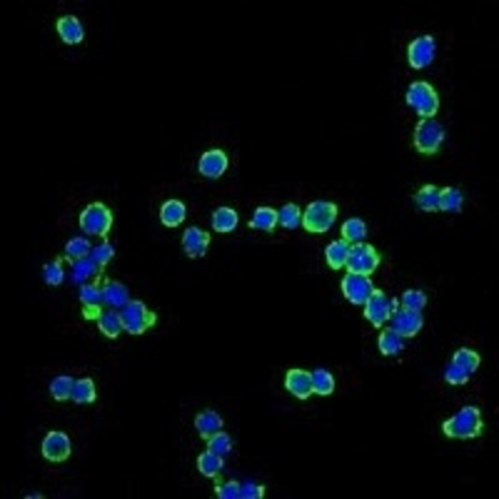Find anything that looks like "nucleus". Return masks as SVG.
<instances>
[{"instance_id": "nucleus-1", "label": "nucleus", "mask_w": 499, "mask_h": 499, "mask_svg": "<svg viewBox=\"0 0 499 499\" xmlns=\"http://www.w3.org/2000/svg\"><path fill=\"white\" fill-rule=\"evenodd\" d=\"M442 432L449 440H477L484 432V419L479 407L470 405L457 410L452 417L442 422Z\"/></svg>"}, {"instance_id": "nucleus-2", "label": "nucleus", "mask_w": 499, "mask_h": 499, "mask_svg": "<svg viewBox=\"0 0 499 499\" xmlns=\"http://www.w3.org/2000/svg\"><path fill=\"white\" fill-rule=\"evenodd\" d=\"M405 100L419 115V120H435V115L440 113V93L427 80L410 82Z\"/></svg>"}, {"instance_id": "nucleus-3", "label": "nucleus", "mask_w": 499, "mask_h": 499, "mask_svg": "<svg viewBox=\"0 0 499 499\" xmlns=\"http://www.w3.org/2000/svg\"><path fill=\"white\" fill-rule=\"evenodd\" d=\"M337 215H340V208H337L335 203L314 200V203H310L308 208L302 210V227H305L308 233L322 235L335 225Z\"/></svg>"}, {"instance_id": "nucleus-4", "label": "nucleus", "mask_w": 499, "mask_h": 499, "mask_svg": "<svg viewBox=\"0 0 499 499\" xmlns=\"http://www.w3.org/2000/svg\"><path fill=\"white\" fill-rule=\"evenodd\" d=\"M78 222H80V230L85 235H93V238H103L105 240L108 235H110L115 217H113V210L108 208L105 203H90L80 212Z\"/></svg>"}, {"instance_id": "nucleus-5", "label": "nucleus", "mask_w": 499, "mask_h": 499, "mask_svg": "<svg viewBox=\"0 0 499 499\" xmlns=\"http://www.w3.org/2000/svg\"><path fill=\"white\" fill-rule=\"evenodd\" d=\"M120 317L128 335H145L157 322V314L152 312L143 300H130L128 305L120 310Z\"/></svg>"}, {"instance_id": "nucleus-6", "label": "nucleus", "mask_w": 499, "mask_h": 499, "mask_svg": "<svg viewBox=\"0 0 499 499\" xmlns=\"http://www.w3.org/2000/svg\"><path fill=\"white\" fill-rule=\"evenodd\" d=\"M397 310H400V300L397 297H387L382 290L375 287L370 300L365 302V319L372 327H384Z\"/></svg>"}, {"instance_id": "nucleus-7", "label": "nucleus", "mask_w": 499, "mask_h": 499, "mask_svg": "<svg viewBox=\"0 0 499 499\" xmlns=\"http://www.w3.org/2000/svg\"><path fill=\"white\" fill-rule=\"evenodd\" d=\"M379 262H382V257H379V252L372 245L367 243H354L349 245V257H347V270L352 275H365V277H372L375 275V270L379 267Z\"/></svg>"}, {"instance_id": "nucleus-8", "label": "nucleus", "mask_w": 499, "mask_h": 499, "mask_svg": "<svg viewBox=\"0 0 499 499\" xmlns=\"http://www.w3.org/2000/svg\"><path fill=\"white\" fill-rule=\"evenodd\" d=\"M444 143V125L437 120H419L414 128V150L422 155H437Z\"/></svg>"}, {"instance_id": "nucleus-9", "label": "nucleus", "mask_w": 499, "mask_h": 499, "mask_svg": "<svg viewBox=\"0 0 499 499\" xmlns=\"http://www.w3.org/2000/svg\"><path fill=\"white\" fill-rule=\"evenodd\" d=\"M435 55H437V41L432 35H419V38H414L407 45V63L414 70H422L427 65H432L435 63Z\"/></svg>"}, {"instance_id": "nucleus-10", "label": "nucleus", "mask_w": 499, "mask_h": 499, "mask_svg": "<svg viewBox=\"0 0 499 499\" xmlns=\"http://www.w3.org/2000/svg\"><path fill=\"white\" fill-rule=\"evenodd\" d=\"M41 452L48 462L60 465V462H68L70 454H73V442H70V437L65 435V432H58V430L48 432L45 440H43V444H41Z\"/></svg>"}, {"instance_id": "nucleus-11", "label": "nucleus", "mask_w": 499, "mask_h": 499, "mask_svg": "<svg viewBox=\"0 0 499 499\" xmlns=\"http://www.w3.org/2000/svg\"><path fill=\"white\" fill-rule=\"evenodd\" d=\"M389 322H392L389 327H392V330H395L402 340H412V337H417L419 332H422V327H424L422 312H417V310H405V308L397 310Z\"/></svg>"}, {"instance_id": "nucleus-12", "label": "nucleus", "mask_w": 499, "mask_h": 499, "mask_svg": "<svg viewBox=\"0 0 499 499\" xmlns=\"http://www.w3.org/2000/svg\"><path fill=\"white\" fill-rule=\"evenodd\" d=\"M340 287H342L345 300L352 302V305H365V302L370 300L372 290H375V284H372L370 277H365V275H352V273L345 275Z\"/></svg>"}, {"instance_id": "nucleus-13", "label": "nucleus", "mask_w": 499, "mask_h": 499, "mask_svg": "<svg viewBox=\"0 0 499 499\" xmlns=\"http://www.w3.org/2000/svg\"><path fill=\"white\" fill-rule=\"evenodd\" d=\"M227 168H230V157H227L225 150H217V147L205 150L203 155H200V160H198L200 175H203V178H210V180L222 178V175L227 173Z\"/></svg>"}, {"instance_id": "nucleus-14", "label": "nucleus", "mask_w": 499, "mask_h": 499, "mask_svg": "<svg viewBox=\"0 0 499 499\" xmlns=\"http://www.w3.org/2000/svg\"><path fill=\"white\" fill-rule=\"evenodd\" d=\"M284 389L290 392L295 400L305 402L310 400V395H314L312 392V375H310L308 370H300V367H295V370H290L287 375H284Z\"/></svg>"}, {"instance_id": "nucleus-15", "label": "nucleus", "mask_w": 499, "mask_h": 499, "mask_svg": "<svg viewBox=\"0 0 499 499\" xmlns=\"http://www.w3.org/2000/svg\"><path fill=\"white\" fill-rule=\"evenodd\" d=\"M182 249L192 260L203 257L210 249V233L203 230V227H187L185 233H182Z\"/></svg>"}, {"instance_id": "nucleus-16", "label": "nucleus", "mask_w": 499, "mask_h": 499, "mask_svg": "<svg viewBox=\"0 0 499 499\" xmlns=\"http://www.w3.org/2000/svg\"><path fill=\"white\" fill-rule=\"evenodd\" d=\"M55 30H58L60 41L65 45H80L85 41V30H82V23L78 20L75 15H63L58 17V23H55Z\"/></svg>"}, {"instance_id": "nucleus-17", "label": "nucleus", "mask_w": 499, "mask_h": 499, "mask_svg": "<svg viewBox=\"0 0 499 499\" xmlns=\"http://www.w3.org/2000/svg\"><path fill=\"white\" fill-rule=\"evenodd\" d=\"M130 302L128 287L120 280H105L103 282V305L110 310H122Z\"/></svg>"}, {"instance_id": "nucleus-18", "label": "nucleus", "mask_w": 499, "mask_h": 499, "mask_svg": "<svg viewBox=\"0 0 499 499\" xmlns=\"http://www.w3.org/2000/svg\"><path fill=\"white\" fill-rule=\"evenodd\" d=\"M100 273H103V267L87 255V257H80V260L73 262V267H70V280H73L75 284H85L93 277H98Z\"/></svg>"}, {"instance_id": "nucleus-19", "label": "nucleus", "mask_w": 499, "mask_h": 499, "mask_svg": "<svg viewBox=\"0 0 499 499\" xmlns=\"http://www.w3.org/2000/svg\"><path fill=\"white\" fill-rule=\"evenodd\" d=\"M222 427H225V422H222V417L215 410H203V412L195 417V430H198V435L203 437L205 442L212 435H217V432H222Z\"/></svg>"}, {"instance_id": "nucleus-20", "label": "nucleus", "mask_w": 499, "mask_h": 499, "mask_svg": "<svg viewBox=\"0 0 499 499\" xmlns=\"http://www.w3.org/2000/svg\"><path fill=\"white\" fill-rule=\"evenodd\" d=\"M187 217V208L182 200H165L160 205V222L165 227H180Z\"/></svg>"}, {"instance_id": "nucleus-21", "label": "nucleus", "mask_w": 499, "mask_h": 499, "mask_svg": "<svg viewBox=\"0 0 499 499\" xmlns=\"http://www.w3.org/2000/svg\"><path fill=\"white\" fill-rule=\"evenodd\" d=\"M98 322V330L103 332L105 337H110V340H117V337L125 332V325H122V317H120V310H103L100 317L95 319Z\"/></svg>"}, {"instance_id": "nucleus-22", "label": "nucleus", "mask_w": 499, "mask_h": 499, "mask_svg": "<svg viewBox=\"0 0 499 499\" xmlns=\"http://www.w3.org/2000/svg\"><path fill=\"white\" fill-rule=\"evenodd\" d=\"M238 225H240V215L235 208L222 205V208H217L215 212H212V230H217V233H222V235L233 233Z\"/></svg>"}, {"instance_id": "nucleus-23", "label": "nucleus", "mask_w": 499, "mask_h": 499, "mask_svg": "<svg viewBox=\"0 0 499 499\" xmlns=\"http://www.w3.org/2000/svg\"><path fill=\"white\" fill-rule=\"evenodd\" d=\"M347 257H349V243L347 240H335V243H330L325 247V260L327 265L332 267V270H342L345 265H347Z\"/></svg>"}, {"instance_id": "nucleus-24", "label": "nucleus", "mask_w": 499, "mask_h": 499, "mask_svg": "<svg viewBox=\"0 0 499 499\" xmlns=\"http://www.w3.org/2000/svg\"><path fill=\"white\" fill-rule=\"evenodd\" d=\"M414 205H417L422 212H440V187L422 185L414 192Z\"/></svg>"}, {"instance_id": "nucleus-25", "label": "nucleus", "mask_w": 499, "mask_h": 499, "mask_svg": "<svg viewBox=\"0 0 499 499\" xmlns=\"http://www.w3.org/2000/svg\"><path fill=\"white\" fill-rule=\"evenodd\" d=\"M377 349L384 354V357H397V354L405 349V340H402L400 335H397L392 327H387V330L379 332L377 337Z\"/></svg>"}, {"instance_id": "nucleus-26", "label": "nucleus", "mask_w": 499, "mask_h": 499, "mask_svg": "<svg viewBox=\"0 0 499 499\" xmlns=\"http://www.w3.org/2000/svg\"><path fill=\"white\" fill-rule=\"evenodd\" d=\"M198 470L203 477H210V479H217V477L222 475V470H225V457H220V454L215 452H203L198 457Z\"/></svg>"}, {"instance_id": "nucleus-27", "label": "nucleus", "mask_w": 499, "mask_h": 499, "mask_svg": "<svg viewBox=\"0 0 499 499\" xmlns=\"http://www.w3.org/2000/svg\"><path fill=\"white\" fill-rule=\"evenodd\" d=\"M249 227H252V230H260V233H273L275 227H277V210L260 205V208L255 210L252 220H249Z\"/></svg>"}, {"instance_id": "nucleus-28", "label": "nucleus", "mask_w": 499, "mask_h": 499, "mask_svg": "<svg viewBox=\"0 0 499 499\" xmlns=\"http://www.w3.org/2000/svg\"><path fill=\"white\" fill-rule=\"evenodd\" d=\"M98 400V389H95V382L90 377H80L75 379V387H73V402L75 405H93Z\"/></svg>"}, {"instance_id": "nucleus-29", "label": "nucleus", "mask_w": 499, "mask_h": 499, "mask_svg": "<svg viewBox=\"0 0 499 499\" xmlns=\"http://www.w3.org/2000/svg\"><path fill=\"white\" fill-rule=\"evenodd\" d=\"M465 195L457 187H440V212H462Z\"/></svg>"}, {"instance_id": "nucleus-30", "label": "nucleus", "mask_w": 499, "mask_h": 499, "mask_svg": "<svg viewBox=\"0 0 499 499\" xmlns=\"http://www.w3.org/2000/svg\"><path fill=\"white\" fill-rule=\"evenodd\" d=\"M479 362H482V357L470 347H459V349H454V354H452V365L462 367V370L470 372V375H475V372L479 370Z\"/></svg>"}, {"instance_id": "nucleus-31", "label": "nucleus", "mask_w": 499, "mask_h": 499, "mask_svg": "<svg viewBox=\"0 0 499 499\" xmlns=\"http://www.w3.org/2000/svg\"><path fill=\"white\" fill-rule=\"evenodd\" d=\"M73 387H75V379L68 377V375H58L48 389H50V397L55 402H68L73 400Z\"/></svg>"}, {"instance_id": "nucleus-32", "label": "nucleus", "mask_w": 499, "mask_h": 499, "mask_svg": "<svg viewBox=\"0 0 499 499\" xmlns=\"http://www.w3.org/2000/svg\"><path fill=\"white\" fill-rule=\"evenodd\" d=\"M312 375V392L314 395H319V397H330L332 392H335V377H332V372L330 370H314V372H310Z\"/></svg>"}, {"instance_id": "nucleus-33", "label": "nucleus", "mask_w": 499, "mask_h": 499, "mask_svg": "<svg viewBox=\"0 0 499 499\" xmlns=\"http://www.w3.org/2000/svg\"><path fill=\"white\" fill-rule=\"evenodd\" d=\"M78 297H80L82 308H103V284L100 282H85L80 284V292H78Z\"/></svg>"}, {"instance_id": "nucleus-34", "label": "nucleus", "mask_w": 499, "mask_h": 499, "mask_svg": "<svg viewBox=\"0 0 499 499\" xmlns=\"http://www.w3.org/2000/svg\"><path fill=\"white\" fill-rule=\"evenodd\" d=\"M367 235V222L362 217H349L342 222V240H347L349 245L362 243Z\"/></svg>"}, {"instance_id": "nucleus-35", "label": "nucleus", "mask_w": 499, "mask_h": 499, "mask_svg": "<svg viewBox=\"0 0 499 499\" xmlns=\"http://www.w3.org/2000/svg\"><path fill=\"white\" fill-rule=\"evenodd\" d=\"M277 225H282L284 230H295L297 225H302V210L295 203H287L277 210Z\"/></svg>"}, {"instance_id": "nucleus-36", "label": "nucleus", "mask_w": 499, "mask_h": 499, "mask_svg": "<svg viewBox=\"0 0 499 499\" xmlns=\"http://www.w3.org/2000/svg\"><path fill=\"white\" fill-rule=\"evenodd\" d=\"M93 252V247H90V243H87L85 238H70L68 243H65V260L75 262L80 260V257H87Z\"/></svg>"}, {"instance_id": "nucleus-37", "label": "nucleus", "mask_w": 499, "mask_h": 499, "mask_svg": "<svg viewBox=\"0 0 499 499\" xmlns=\"http://www.w3.org/2000/svg\"><path fill=\"white\" fill-rule=\"evenodd\" d=\"M400 308L422 312V310L427 308V295H424L422 290H405L400 297Z\"/></svg>"}, {"instance_id": "nucleus-38", "label": "nucleus", "mask_w": 499, "mask_h": 499, "mask_svg": "<svg viewBox=\"0 0 499 499\" xmlns=\"http://www.w3.org/2000/svg\"><path fill=\"white\" fill-rule=\"evenodd\" d=\"M43 280L50 287H58V284L65 282V270H63V260H52L43 267Z\"/></svg>"}, {"instance_id": "nucleus-39", "label": "nucleus", "mask_w": 499, "mask_h": 499, "mask_svg": "<svg viewBox=\"0 0 499 499\" xmlns=\"http://www.w3.org/2000/svg\"><path fill=\"white\" fill-rule=\"evenodd\" d=\"M208 449L220 454V457H227V454L233 452V440H230V435H225V432H217V435H212L208 440Z\"/></svg>"}, {"instance_id": "nucleus-40", "label": "nucleus", "mask_w": 499, "mask_h": 499, "mask_svg": "<svg viewBox=\"0 0 499 499\" xmlns=\"http://www.w3.org/2000/svg\"><path fill=\"white\" fill-rule=\"evenodd\" d=\"M90 257H93L95 262H98L100 267L110 265V260L115 257V247H113L108 240H103V243L98 245V247H93V252H90Z\"/></svg>"}, {"instance_id": "nucleus-41", "label": "nucleus", "mask_w": 499, "mask_h": 499, "mask_svg": "<svg viewBox=\"0 0 499 499\" xmlns=\"http://www.w3.org/2000/svg\"><path fill=\"white\" fill-rule=\"evenodd\" d=\"M470 377H472L470 372H465L462 367L452 365V362H449L447 370H444V379H447L449 384H457V387H459V384H467V382H470Z\"/></svg>"}, {"instance_id": "nucleus-42", "label": "nucleus", "mask_w": 499, "mask_h": 499, "mask_svg": "<svg viewBox=\"0 0 499 499\" xmlns=\"http://www.w3.org/2000/svg\"><path fill=\"white\" fill-rule=\"evenodd\" d=\"M240 497L243 499H262L265 497V484H257V482L240 484Z\"/></svg>"}, {"instance_id": "nucleus-43", "label": "nucleus", "mask_w": 499, "mask_h": 499, "mask_svg": "<svg viewBox=\"0 0 499 499\" xmlns=\"http://www.w3.org/2000/svg\"><path fill=\"white\" fill-rule=\"evenodd\" d=\"M215 497H220V499H240V482H220L215 487Z\"/></svg>"}, {"instance_id": "nucleus-44", "label": "nucleus", "mask_w": 499, "mask_h": 499, "mask_svg": "<svg viewBox=\"0 0 499 499\" xmlns=\"http://www.w3.org/2000/svg\"><path fill=\"white\" fill-rule=\"evenodd\" d=\"M100 312H103V308H82V317L85 319H98L100 317Z\"/></svg>"}]
</instances>
